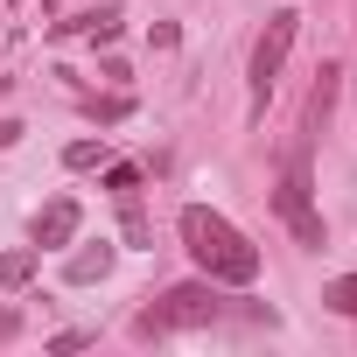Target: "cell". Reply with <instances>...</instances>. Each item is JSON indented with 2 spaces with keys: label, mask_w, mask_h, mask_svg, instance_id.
<instances>
[{
  "label": "cell",
  "mask_w": 357,
  "mask_h": 357,
  "mask_svg": "<svg viewBox=\"0 0 357 357\" xmlns=\"http://www.w3.org/2000/svg\"><path fill=\"white\" fill-rule=\"evenodd\" d=\"M175 231H183L190 259L218 280V287H252L259 280V245L225 218V211H204V204H183V218H175Z\"/></svg>",
  "instance_id": "obj_1"
},
{
  "label": "cell",
  "mask_w": 357,
  "mask_h": 357,
  "mask_svg": "<svg viewBox=\"0 0 357 357\" xmlns=\"http://www.w3.org/2000/svg\"><path fill=\"white\" fill-rule=\"evenodd\" d=\"M218 315H225L218 280H190V287H168L161 301H147V308L133 315V336L154 343V336H175V329H204V322H218Z\"/></svg>",
  "instance_id": "obj_2"
},
{
  "label": "cell",
  "mask_w": 357,
  "mask_h": 357,
  "mask_svg": "<svg viewBox=\"0 0 357 357\" xmlns=\"http://www.w3.org/2000/svg\"><path fill=\"white\" fill-rule=\"evenodd\" d=\"M308 140H315V133L301 126V140H294V154H287V168H280V197H273V211H280V225L315 252V245H322V211H315V197H308V190H315V183H308Z\"/></svg>",
  "instance_id": "obj_3"
},
{
  "label": "cell",
  "mask_w": 357,
  "mask_h": 357,
  "mask_svg": "<svg viewBox=\"0 0 357 357\" xmlns=\"http://www.w3.org/2000/svg\"><path fill=\"white\" fill-rule=\"evenodd\" d=\"M294 29H301V15L280 8V15L266 22V36L252 43V119L266 112V98H273V84H280V63H287V50H294Z\"/></svg>",
  "instance_id": "obj_4"
},
{
  "label": "cell",
  "mask_w": 357,
  "mask_h": 357,
  "mask_svg": "<svg viewBox=\"0 0 357 357\" xmlns=\"http://www.w3.org/2000/svg\"><path fill=\"white\" fill-rule=\"evenodd\" d=\"M70 238H77V197H50V204L36 211V245L56 252V245H70Z\"/></svg>",
  "instance_id": "obj_5"
},
{
  "label": "cell",
  "mask_w": 357,
  "mask_h": 357,
  "mask_svg": "<svg viewBox=\"0 0 357 357\" xmlns=\"http://www.w3.org/2000/svg\"><path fill=\"white\" fill-rule=\"evenodd\" d=\"M105 273H112V245H105V238L84 245V252H70V266H63L70 287H91V280H105Z\"/></svg>",
  "instance_id": "obj_6"
},
{
  "label": "cell",
  "mask_w": 357,
  "mask_h": 357,
  "mask_svg": "<svg viewBox=\"0 0 357 357\" xmlns=\"http://www.w3.org/2000/svg\"><path fill=\"white\" fill-rule=\"evenodd\" d=\"M43 266V245H22V252H0V287H29Z\"/></svg>",
  "instance_id": "obj_7"
},
{
  "label": "cell",
  "mask_w": 357,
  "mask_h": 357,
  "mask_svg": "<svg viewBox=\"0 0 357 357\" xmlns=\"http://www.w3.org/2000/svg\"><path fill=\"white\" fill-rule=\"evenodd\" d=\"M322 308H336V315H357V273L329 280V287H322Z\"/></svg>",
  "instance_id": "obj_8"
},
{
  "label": "cell",
  "mask_w": 357,
  "mask_h": 357,
  "mask_svg": "<svg viewBox=\"0 0 357 357\" xmlns=\"http://www.w3.org/2000/svg\"><path fill=\"white\" fill-rule=\"evenodd\" d=\"M63 161H70V168H98V161H105V140H70Z\"/></svg>",
  "instance_id": "obj_9"
},
{
  "label": "cell",
  "mask_w": 357,
  "mask_h": 357,
  "mask_svg": "<svg viewBox=\"0 0 357 357\" xmlns=\"http://www.w3.org/2000/svg\"><path fill=\"white\" fill-rule=\"evenodd\" d=\"M105 183H112V197H140V168H133V161H119Z\"/></svg>",
  "instance_id": "obj_10"
},
{
  "label": "cell",
  "mask_w": 357,
  "mask_h": 357,
  "mask_svg": "<svg viewBox=\"0 0 357 357\" xmlns=\"http://www.w3.org/2000/svg\"><path fill=\"white\" fill-rule=\"evenodd\" d=\"M91 112H98V119H126V112H133V98H98Z\"/></svg>",
  "instance_id": "obj_11"
},
{
  "label": "cell",
  "mask_w": 357,
  "mask_h": 357,
  "mask_svg": "<svg viewBox=\"0 0 357 357\" xmlns=\"http://www.w3.org/2000/svg\"><path fill=\"white\" fill-rule=\"evenodd\" d=\"M22 133H29V126H22V119H0V147H15V140H22Z\"/></svg>",
  "instance_id": "obj_12"
}]
</instances>
